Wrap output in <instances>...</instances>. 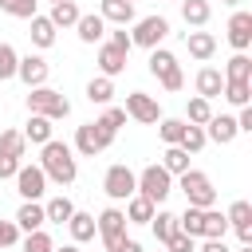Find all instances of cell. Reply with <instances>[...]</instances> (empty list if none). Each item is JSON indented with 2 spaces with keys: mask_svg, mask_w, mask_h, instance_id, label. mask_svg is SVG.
Listing matches in <instances>:
<instances>
[{
  "mask_svg": "<svg viewBox=\"0 0 252 252\" xmlns=\"http://www.w3.org/2000/svg\"><path fill=\"white\" fill-rule=\"evenodd\" d=\"M39 169H43V177L47 181H55V185H71L75 177H79V161H75V150L67 146V142H43V150H39Z\"/></svg>",
  "mask_w": 252,
  "mask_h": 252,
  "instance_id": "6da1fadb",
  "label": "cell"
},
{
  "mask_svg": "<svg viewBox=\"0 0 252 252\" xmlns=\"http://www.w3.org/2000/svg\"><path fill=\"white\" fill-rule=\"evenodd\" d=\"M28 110L55 122V118H67L71 114V98L59 94V91H51V87H32L28 91Z\"/></svg>",
  "mask_w": 252,
  "mask_h": 252,
  "instance_id": "7a4b0ae2",
  "label": "cell"
},
{
  "mask_svg": "<svg viewBox=\"0 0 252 252\" xmlns=\"http://www.w3.org/2000/svg\"><path fill=\"white\" fill-rule=\"evenodd\" d=\"M177 181H181V193H185V205H189V209H213V205H217V189H213L209 173L185 169Z\"/></svg>",
  "mask_w": 252,
  "mask_h": 252,
  "instance_id": "3957f363",
  "label": "cell"
},
{
  "mask_svg": "<svg viewBox=\"0 0 252 252\" xmlns=\"http://www.w3.org/2000/svg\"><path fill=\"white\" fill-rule=\"evenodd\" d=\"M150 75H154L165 91H181V87H185V75H181V67H177V55L165 51V47H154V51H150Z\"/></svg>",
  "mask_w": 252,
  "mask_h": 252,
  "instance_id": "277c9868",
  "label": "cell"
},
{
  "mask_svg": "<svg viewBox=\"0 0 252 252\" xmlns=\"http://www.w3.org/2000/svg\"><path fill=\"white\" fill-rule=\"evenodd\" d=\"M134 177H138V193H142L150 205H161V201L173 193V177H169L158 161H154V165H146V169H142V173H134Z\"/></svg>",
  "mask_w": 252,
  "mask_h": 252,
  "instance_id": "5b68a950",
  "label": "cell"
},
{
  "mask_svg": "<svg viewBox=\"0 0 252 252\" xmlns=\"http://www.w3.org/2000/svg\"><path fill=\"white\" fill-rule=\"evenodd\" d=\"M165 35H169V20H165V16H142V20L134 24V32H130V43L154 51V47H161Z\"/></svg>",
  "mask_w": 252,
  "mask_h": 252,
  "instance_id": "8992f818",
  "label": "cell"
},
{
  "mask_svg": "<svg viewBox=\"0 0 252 252\" xmlns=\"http://www.w3.org/2000/svg\"><path fill=\"white\" fill-rule=\"evenodd\" d=\"M102 193H106L110 201H130V197L138 193L134 169H130V165H110V169L102 173Z\"/></svg>",
  "mask_w": 252,
  "mask_h": 252,
  "instance_id": "52a82bcc",
  "label": "cell"
},
{
  "mask_svg": "<svg viewBox=\"0 0 252 252\" xmlns=\"http://www.w3.org/2000/svg\"><path fill=\"white\" fill-rule=\"evenodd\" d=\"M118 134H110V130H102L98 122H83L79 130H75V150L83 154V158H94V154H102V150H110V142H114Z\"/></svg>",
  "mask_w": 252,
  "mask_h": 252,
  "instance_id": "ba28073f",
  "label": "cell"
},
{
  "mask_svg": "<svg viewBox=\"0 0 252 252\" xmlns=\"http://www.w3.org/2000/svg\"><path fill=\"white\" fill-rule=\"evenodd\" d=\"M122 110H126V118H134V122H142V126L161 122V106H158V98H154V94H142V91H130Z\"/></svg>",
  "mask_w": 252,
  "mask_h": 252,
  "instance_id": "9c48e42d",
  "label": "cell"
},
{
  "mask_svg": "<svg viewBox=\"0 0 252 252\" xmlns=\"http://www.w3.org/2000/svg\"><path fill=\"white\" fill-rule=\"evenodd\" d=\"M47 75H51V67H47V59L43 55H20V63H16V79L32 91V87H47Z\"/></svg>",
  "mask_w": 252,
  "mask_h": 252,
  "instance_id": "30bf717a",
  "label": "cell"
},
{
  "mask_svg": "<svg viewBox=\"0 0 252 252\" xmlns=\"http://www.w3.org/2000/svg\"><path fill=\"white\" fill-rule=\"evenodd\" d=\"M94 232H98V236H102V244L110 248L114 240H122V236H126V213H122L118 205L102 209V213H98V220H94Z\"/></svg>",
  "mask_w": 252,
  "mask_h": 252,
  "instance_id": "8fae6325",
  "label": "cell"
},
{
  "mask_svg": "<svg viewBox=\"0 0 252 252\" xmlns=\"http://www.w3.org/2000/svg\"><path fill=\"white\" fill-rule=\"evenodd\" d=\"M16 189H20L24 201H39V197L47 193L43 169H39V165H20V169H16Z\"/></svg>",
  "mask_w": 252,
  "mask_h": 252,
  "instance_id": "7c38bea8",
  "label": "cell"
},
{
  "mask_svg": "<svg viewBox=\"0 0 252 252\" xmlns=\"http://www.w3.org/2000/svg\"><path fill=\"white\" fill-rule=\"evenodd\" d=\"M224 220H228V228H236L240 244H252V205L248 201H232L228 213H224Z\"/></svg>",
  "mask_w": 252,
  "mask_h": 252,
  "instance_id": "4fadbf2b",
  "label": "cell"
},
{
  "mask_svg": "<svg viewBox=\"0 0 252 252\" xmlns=\"http://www.w3.org/2000/svg\"><path fill=\"white\" fill-rule=\"evenodd\" d=\"M228 43L236 47V51H248V43H252V12H232L228 16Z\"/></svg>",
  "mask_w": 252,
  "mask_h": 252,
  "instance_id": "5bb4252c",
  "label": "cell"
},
{
  "mask_svg": "<svg viewBox=\"0 0 252 252\" xmlns=\"http://www.w3.org/2000/svg\"><path fill=\"white\" fill-rule=\"evenodd\" d=\"M126 55L130 51H122V47H114L110 39L98 47V71H102V79H114V75H122L126 71Z\"/></svg>",
  "mask_w": 252,
  "mask_h": 252,
  "instance_id": "9a60e30c",
  "label": "cell"
},
{
  "mask_svg": "<svg viewBox=\"0 0 252 252\" xmlns=\"http://www.w3.org/2000/svg\"><path fill=\"white\" fill-rule=\"evenodd\" d=\"M236 134H240V130H236V118H232V114H213V118L205 122V138L217 142V146H228Z\"/></svg>",
  "mask_w": 252,
  "mask_h": 252,
  "instance_id": "2e32d148",
  "label": "cell"
},
{
  "mask_svg": "<svg viewBox=\"0 0 252 252\" xmlns=\"http://www.w3.org/2000/svg\"><path fill=\"white\" fill-rule=\"evenodd\" d=\"M185 47H189L193 59L209 63V59L217 55V35H213V32H185Z\"/></svg>",
  "mask_w": 252,
  "mask_h": 252,
  "instance_id": "e0dca14e",
  "label": "cell"
},
{
  "mask_svg": "<svg viewBox=\"0 0 252 252\" xmlns=\"http://www.w3.org/2000/svg\"><path fill=\"white\" fill-rule=\"evenodd\" d=\"M43 224H47V217H43V205L39 201H24L16 209V228L20 232H39Z\"/></svg>",
  "mask_w": 252,
  "mask_h": 252,
  "instance_id": "ac0fdd59",
  "label": "cell"
},
{
  "mask_svg": "<svg viewBox=\"0 0 252 252\" xmlns=\"http://www.w3.org/2000/svg\"><path fill=\"white\" fill-rule=\"evenodd\" d=\"M220 91H224V75L217 71V67H201L197 71V98H220Z\"/></svg>",
  "mask_w": 252,
  "mask_h": 252,
  "instance_id": "d6986e66",
  "label": "cell"
},
{
  "mask_svg": "<svg viewBox=\"0 0 252 252\" xmlns=\"http://www.w3.org/2000/svg\"><path fill=\"white\" fill-rule=\"evenodd\" d=\"M98 16H102L106 24L126 28V24H134V4H126V0H102V4H98Z\"/></svg>",
  "mask_w": 252,
  "mask_h": 252,
  "instance_id": "ffe728a7",
  "label": "cell"
},
{
  "mask_svg": "<svg viewBox=\"0 0 252 252\" xmlns=\"http://www.w3.org/2000/svg\"><path fill=\"white\" fill-rule=\"evenodd\" d=\"M67 232H71V244H87V240H94V217L75 209L71 220H67Z\"/></svg>",
  "mask_w": 252,
  "mask_h": 252,
  "instance_id": "44dd1931",
  "label": "cell"
},
{
  "mask_svg": "<svg viewBox=\"0 0 252 252\" xmlns=\"http://www.w3.org/2000/svg\"><path fill=\"white\" fill-rule=\"evenodd\" d=\"M224 83H252V59L244 55V51H236L228 63H224Z\"/></svg>",
  "mask_w": 252,
  "mask_h": 252,
  "instance_id": "7402d4cb",
  "label": "cell"
},
{
  "mask_svg": "<svg viewBox=\"0 0 252 252\" xmlns=\"http://www.w3.org/2000/svg\"><path fill=\"white\" fill-rule=\"evenodd\" d=\"M154 213H158V205H150L142 193H134V197L126 201V224H150Z\"/></svg>",
  "mask_w": 252,
  "mask_h": 252,
  "instance_id": "603a6c76",
  "label": "cell"
},
{
  "mask_svg": "<svg viewBox=\"0 0 252 252\" xmlns=\"http://www.w3.org/2000/svg\"><path fill=\"white\" fill-rule=\"evenodd\" d=\"M79 16H83V12H79V4H75V0H59V4H51V16H47V20H51V24H55V32H59V28H75V24H79Z\"/></svg>",
  "mask_w": 252,
  "mask_h": 252,
  "instance_id": "cb8c5ba5",
  "label": "cell"
},
{
  "mask_svg": "<svg viewBox=\"0 0 252 252\" xmlns=\"http://www.w3.org/2000/svg\"><path fill=\"white\" fill-rule=\"evenodd\" d=\"M75 32H79V39H83V43H98V39L106 35V20H102L98 12H94V16H79Z\"/></svg>",
  "mask_w": 252,
  "mask_h": 252,
  "instance_id": "d4e9b609",
  "label": "cell"
},
{
  "mask_svg": "<svg viewBox=\"0 0 252 252\" xmlns=\"http://www.w3.org/2000/svg\"><path fill=\"white\" fill-rule=\"evenodd\" d=\"M177 4H181L185 24H193V28H205L209 16H213V4H209V0H177Z\"/></svg>",
  "mask_w": 252,
  "mask_h": 252,
  "instance_id": "484cf974",
  "label": "cell"
},
{
  "mask_svg": "<svg viewBox=\"0 0 252 252\" xmlns=\"http://www.w3.org/2000/svg\"><path fill=\"white\" fill-rule=\"evenodd\" d=\"M20 134H24V142H32V146H43V142H51V118H39V114H32V118H28V126H24Z\"/></svg>",
  "mask_w": 252,
  "mask_h": 252,
  "instance_id": "4316f807",
  "label": "cell"
},
{
  "mask_svg": "<svg viewBox=\"0 0 252 252\" xmlns=\"http://www.w3.org/2000/svg\"><path fill=\"white\" fill-rule=\"evenodd\" d=\"M169 177H181L185 169H189V154L181 150V146H165V154H161V161H158Z\"/></svg>",
  "mask_w": 252,
  "mask_h": 252,
  "instance_id": "83f0119b",
  "label": "cell"
},
{
  "mask_svg": "<svg viewBox=\"0 0 252 252\" xmlns=\"http://www.w3.org/2000/svg\"><path fill=\"white\" fill-rule=\"evenodd\" d=\"M71 213H75V205H71V197H63V193H59V197H51V201L43 205V217H47L51 224H67V220H71Z\"/></svg>",
  "mask_w": 252,
  "mask_h": 252,
  "instance_id": "f1b7e54d",
  "label": "cell"
},
{
  "mask_svg": "<svg viewBox=\"0 0 252 252\" xmlns=\"http://www.w3.org/2000/svg\"><path fill=\"white\" fill-rule=\"evenodd\" d=\"M28 35H32L35 47H51V43H55V24H51L47 16H32V32H28Z\"/></svg>",
  "mask_w": 252,
  "mask_h": 252,
  "instance_id": "f546056e",
  "label": "cell"
},
{
  "mask_svg": "<svg viewBox=\"0 0 252 252\" xmlns=\"http://www.w3.org/2000/svg\"><path fill=\"white\" fill-rule=\"evenodd\" d=\"M201 228H205V209H189L185 205V213L177 217V232H185V236H201Z\"/></svg>",
  "mask_w": 252,
  "mask_h": 252,
  "instance_id": "4dcf8cb0",
  "label": "cell"
},
{
  "mask_svg": "<svg viewBox=\"0 0 252 252\" xmlns=\"http://www.w3.org/2000/svg\"><path fill=\"white\" fill-rule=\"evenodd\" d=\"M224 232H228V220H224V213H217V209H205V228H201V240H224Z\"/></svg>",
  "mask_w": 252,
  "mask_h": 252,
  "instance_id": "1f68e13d",
  "label": "cell"
},
{
  "mask_svg": "<svg viewBox=\"0 0 252 252\" xmlns=\"http://www.w3.org/2000/svg\"><path fill=\"white\" fill-rule=\"evenodd\" d=\"M150 228H154L158 244H165V240L177 232V213H165V209H158V213H154V220H150Z\"/></svg>",
  "mask_w": 252,
  "mask_h": 252,
  "instance_id": "d6a6232c",
  "label": "cell"
},
{
  "mask_svg": "<svg viewBox=\"0 0 252 252\" xmlns=\"http://www.w3.org/2000/svg\"><path fill=\"white\" fill-rule=\"evenodd\" d=\"M0 12L12 20H32L39 16V0H0Z\"/></svg>",
  "mask_w": 252,
  "mask_h": 252,
  "instance_id": "836d02e7",
  "label": "cell"
},
{
  "mask_svg": "<svg viewBox=\"0 0 252 252\" xmlns=\"http://www.w3.org/2000/svg\"><path fill=\"white\" fill-rule=\"evenodd\" d=\"M87 98L91 102H98V106H110V98H114V79H91L87 83Z\"/></svg>",
  "mask_w": 252,
  "mask_h": 252,
  "instance_id": "e575fe53",
  "label": "cell"
},
{
  "mask_svg": "<svg viewBox=\"0 0 252 252\" xmlns=\"http://www.w3.org/2000/svg\"><path fill=\"white\" fill-rule=\"evenodd\" d=\"M185 118H189V126H205L213 118V102L209 98H189L185 102Z\"/></svg>",
  "mask_w": 252,
  "mask_h": 252,
  "instance_id": "d590c367",
  "label": "cell"
},
{
  "mask_svg": "<svg viewBox=\"0 0 252 252\" xmlns=\"http://www.w3.org/2000/svg\"><path fill=\"white\" fill-rule=\"evenodd\" d=\"M0 154H8V158H24V154H28L24 134H20V130H0Z\"/></svg>",
  "mask_w": 252,
  "mask_h": 252,
  "instance_id": "8d00e7d4",
  "label": "cell"
},
{
  "mask_svg": "<svg viewBox=\"0 0 252 252\" xmlns=\"http://www.w3.org/2000/svg\"><path fill=\"white\" fill-rule=\"evenodd\" d=\"M205 142H209V138H205V126H189V122H185V134H181V142H177V146H181L185 154H201V150H205Z\"/></svg>",
  "mask_w": 252,
  "mask_h": 252,
  "instance_id": "74e56055",
  "label": "cell"
},
{
  "mask_svg": "<svg viewBox=\"0 0 252 252\" xmlns=\"http://www.w3.org/2000/svg\"><path fill=\"white\" fill-rule=\"evenodd\" d=\"M220 98H228L232 106H248V98H252V83H224Z\"/></svg>",
  "mask_w": 252,
  "mask_h": 252,
  "instance_id": "f35d334b",
  "label": "cell"
},
{
  "mask_svg": "<svg viewBox=\"0 0 252 252\" xmlns=\"http://www.w3.org/2000/svg\"><path fill=\"white\" fill-rule=\"evenodd\" d=\"M16 63H20L16 47L0 39V83H4V79H16Z\"/></svg>",
  "mask_w": 252,
  "mask_h": 252,
  "instance_id": "ab89813d",
  "label": "cell"
},
{
  "mask_svg": "<svg viewBox=\"0 0 252 252\" xmlns=\"http://www.w3.org/2000/svg\"><path fill=\"white\" fill-rule=\"evenodd\" d=\"M94 122H98L102 130H110V134H118V130L126 126V110H122V106H106V110H102V118H94Z\"/></svg>",
  "mask_w": 252,
  "mask_h": 252,
  "instance_id": "60d3db41",
  "label": "cell"
},
{
  "mask_svg": "<svg viewBox=\"0 0 252 252\" xmlns=\"http://www.w3.org/2000/svg\"><path fill=\"white\" fill-rule=\"evenodd\" d=\"M158 134H161V142H165V146H177V142H181V134H185V122H181V118H161Z\"/></svg>",
  "mask_w": 252,
  "mask_h": 252,
  "instance_id": "b9f144b4",
  "label": "cell"
},
{
  "mask_svg": "<svg viewBox=\"0 0 252 252\" xmlns=\"http://www.w3.org/2000/svg\"><path fill=\"white\" fill-rule=\"evenodd\" d=\"M24 252H55V240L39 228V232H28L24 236Z\"/></svg>",
  "mask_w": 252,
  "mask_h": 252,
  "instance_id": "7bdbcfd3",
  "label": "cell"
},
{
  "mask_svg": "<svg viewBox=\"0 0 252 252\" xmlns=\"http://www.w3.org/2000/svg\"><path fill=\"white\" fill-rule=\"evenodd\" d=\"M165 252H197V248H193V236H185V232H173V236L165 240Z\"/></svg>",
  "mask_w": 252,
  "mask_h": 252,
  "instance_id": "ee69618b",
  "label": "cell"
},
{
  "mask_svg": "<svg viewBox=\"0 0 252 252\" xmlns=\"http://www.w3.org/2000/svg\"><path fill=\"white\" fill-rule=\"evenodd\" d=\"M20 240V228H16V220H0V248H12Z\"/></svg>",
  "mask_w": 252,
  "mask_h": 252,
  "instance_id": "f6af8a7d",
  "label": "cell"
},
{
  "mask_svg": "<svg viewBox=\"0 0 252 252\" xmlns=\"http://www.w3.org/2000/svg\"><path fill=\"white\" fill-rule=\"evenodd\" d=\"M20 165H24L20 158H8V154H0V181H4V177H16V169H20Z\"/></svg>",
  "mask_w": 252,
  "mask_h": 252,
  "instance_id": "bcb514c9",
  "label": "cell"
},
{
  "mask_svg": "<svg viewBox=\"0 0 252 252\" xmlns=\"http://www.w3.org/2000/svg\"><path fill=\"white\" fill-rule=\"evenodd\" d=\"M106 252H142V244H138V240H130V236H122V240H114Z\"/></svg>",
  "mask_w": 252,
  "mask_h": 252,
  "instance_id": "7dc6e473",
  "label": "cell"
},
{
  "mask_svg": "<svg viewBox=\"0 0 252 252\" xmlns=\"http://www.w3.org/2000/svg\"><path fill=\"white\" fill-rule=\"evenodd\" d=\"M110 43H114V47H122V51H130V47H134V43H130V32H126V28L110 32Z\"/></svg>",
  "mask_w": 252,
  "mask_h": 252,
  "instance_id": "c3c4849f",
  "label": "cell"
},
{
  "mask_svg": "<svg viewBox=\"0 0 252 252\" xmlns=\"http://www.w3.org/2000/svg\"><path fill=\"white\" fill-rule=\"evenodd\" d=\"M236 130L252 134V106H240V114H236Z\"/></svg>",
  "mask_w": 252,
  "mask_h": 252,
  "instance_id": "681fc988",
  "label": "cell"
},
{
  "mask_svg": "<svg viewBox=\"0 0 252 252\" xmlns=\"http://www.w3.org/2000/svg\"><path fill=\"white\" fill-rule=\"evenodd\" d=\"M201 252H228V244H224V240H205Z\"/></svg>",
  "mask_w": 252,
  "mask_h": 252,
  "instance_id": "f907efd6",
  "label": "cell"
},
{
  "mask_svg": "<svg viewBox=\"0 0 252 252\" xmlns=\"http://www.w3.org/2000/svg\"><path fill=\"white\" fill-rule=\"evenodd\" d=\"M55 252H79V244H63V248H55Z\"/></svg>",
  "mask_w": 252,
  "mask_h": 252,
  "instance_id": "816d5d0a",
  "label": "cell"
},
{
  "mask_svg": "<svg viewBox=\"0 0 252 252\" xmlns=\"http://www.w3.org/2000/svg\"><path fill=\"white\" fill-rule=\"evenodd\" d=\"M236 252H252V244H240V248H236Z\"/></svg>",
  "mask_w": 252,
  "mask_h": 252,
  "instance_id": "f5cc1de1",
  "label": "cell"
},
{
  "mask_svg": "<svg viewBox=\"0 0 252 252\" xmlns=\"http://www.w3.org/2000/svg\"><path fill=\"white\" fill-rule=\"evenodd\" d=\"M220 4H228V8H236V4H240V0H220Z\"/></svg>",
  "mask_w": 252,
  "mask_h": 252,
  "instance_id": "db71d44e",
  "label": "cell"
},
{
  "mask_svg": "<svg viewBox=\"0 0 252 252\" xmlns=\"http://www.w3.org/2000/svg\"><path fill=\"white\" fill-rule=\"evenodd\" d=\"M51 4H59V0H51Z\"/></svg>",
  "mask_w": 252,
  "mask_h": 252,
  "instance_id": "11a10c76",
  "label": "cell"
},
{
  "mask_svg": "<svg viewBox=\"0 0 252 252\" xmlns=\"http://www.w3.org/2000/svg\"><path fill=\"white\" fill-rule=\"evenodd\" d=\"M126 4H134V0H126Z\"/></svg>",
  "mask_w": 252,
  "mask_h": 252,
  "instance_id": "9f6ffc18",
  "label": "cell"
}]
</instances>
